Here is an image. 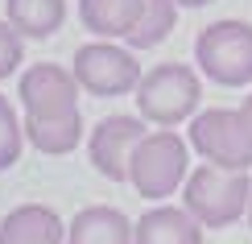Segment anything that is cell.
I'll list each match as a JSON object with an SVG mask.
<instances>
[{
  "label": "cell",
  "instance_id": "obj_1",
  "mask_svg": "<svg viewBox=\"0 0 252 244\" xmlns=\"http://www.w3.org/2000/svg\"><path fill=\"white\" fill-rule=\"evenodd\" d=\"M203 70L186 67V62H161V67L145 70L136 83L132 100L136 112L157 129H174L182 120H194L198 100H203Z\"/></svg>",
  "mask_w": 252,
  "mask_h": 244
},
{
  "label": "cell",
  "instance_id": "obj_2",
  "mask_svg": "<svg viewBox=\"0 0 252 244\" xmlns=\"http://www.w3.org/2000/svg\"><path fill=\"white\" fill-rule=\"evenodd\" d=\"M186 211L203 228H227L252 207V178L248 170H223L215 162H203L186 178Z\"/></svg>",
  "mask_w": 252,
  "mask_h": 244
},
{
  "label": "cell",
  "instance_id": "obj_3",
  "mask_svg": "<svg viewBox=\"0 0 252 244\" xmlns=\"http://www.w3.org/2000/svg\"><path fill=\"white\" fill-rule=\"evenodd\" d=\"M190 178V141H182L174 129H153L136 141L128 162V182L145 199H170Z\"/></svg>",
  "mask_w": 252,
  "mask_h": 244
},
{
  "label": "cell",
  "instance_id": "obj_4",
  "mask_svg": "<svg viewBox=\"0 0 252 244\" xmlns=\"http://www.w3.org/2000/svg\"><path fill=\"white\" fill-rule=\"evenodd\" d=\"M194 62L219 87L252 83V25L248 21H215L194 37Z\"/></svg>",
  "mask_w": 252,
  "mask_h": 244
},
{
  "label": "cell",
  "instance_id": "obj_5",
  "mask_svg": "<svg viewBox=\"0 0 252 244\" xmlns=\"http://www.w3.org/2000/svg\"><path fill=\"white\" fill-rule=\"evenodd\" d=\"M70 70L83 83L87 95H99V100H112V95H128L141 83V62H136L132 46H116V41L99 37L87 41V46L75 50L70 58Z\"/></svg>",
  "mask_w": 252,
  "mask_h": 244
},
{
  "label": "cell",
  "instance_id": "obj_6",
  "mask_svg": "<svg viewBox=\"0 0 252 244\" xmlns=\"http://www.w3.org/2000/svg\"><path fill=\"white\" fill-rule=\"evenodd\" d=\"M190 149L223 170H252V133L240 108H207L190 120Z\"/></svg>",
  "mask_w": 252,
  "mask_h": 244
},
{
  "label": "cell",
  "instance_id": "obj_7",
  "mask_svg": "<svg viewBox=\"0 0 252 244\" xmlns=\"http://www.w3.org/2000/svg\"><path fill=\"white\" fill-rule=\"evenodd\" d=\"M145 116H103V120L91 129L87 137V153H91V166H95L99 178L108 182H128V162H132V149L145 133Z\"/></svg>",
  "mask_w": 252,
  "mask_h": 244
},
{
  "label": "cell",
  "instance_id": "obj_8",
  "mask_svg": "<svg viewBox=\"0 0 252 244\" xmlns=\"http://www.w3.org/2000/svg\"><path fill=\"white\" fill-rule=\"evenodd\" d=\"M79 91H83V83L75 79V70L58 67V62H33L29 70H21V83H17L21 108L33 116L79 112Z\"/></svg>",
  "mask_w": 252,
  "mask_h": 244
},
{
  "label": "cell",
  "instance_id": "obj_9",
  "mask_svg": "<svg viewBox=\"0 0 252 244\" xmlns=\"http://www.w3.org/2000/svg\"><path fill=\"white\" fill-rule=\"evenodd\" d=\"M0 244H66V224L54 207L21 203L0 219Z\"/></svg>",
  "mask_w": 252,
  "mask_h": 244
},
{
  "label": "cell",
  "instance_id": "obj_10",
  "mask_svg": "<svg viewBox=\"0 0 252 244\" xmlns=\"http://www.w3.org/2000/svg\"><path fill=\"white\" fill-rule=\"evenodd\" d=\"M136 224L116 207H83L66 224V244H132Z\"/></svg>",
  "mask_w": 252,
  "mask_h": 244
},
{
  "label": "cell",
  "instance_id": "obj_11",
  "mask_svg": "<svg viewBox=\"0 0 252 244\" xmlns=\"http://www.w3.org/2000/svg\"><path fill=\"white\" fill-rule=\"evenodd\" d=\"M132 244H203V224L186 207H153L136 219Z\"/></svg>",
  "mask_w": 252,
  "mask_h": 244
},
{
  "label": "cell",
  "instance_id": "obj_12",
  "mask_svg": "<svg viewBox=\"0 0 252 244\" xmlns=\"http://www.w3.org/2000/svg\"><path fill=\"white\" fill-rule=\"evenodd\" d=\"M145 4L149 0H79V21L87 34L116 41V37H128L136 29Z\"/></svg>",
  "mask_w": 252,
  "mask_h": 244
},
{
  "label": "cell",
  "instance_id": "obj_13",
  "mask_svg": "<svg viewBox=\"0 0 252 244\" xmlns=\"http://www.w3.org/2000/svg\"><path fill=\"white\" fill-rule=\"evenodd\" d=\"M25 141L46 157L75 153V145L83 141V112H62V116L25 112Z\"/></svg>",
  "mask_w": 252,
  "mask_h": 244
},
{
  "label": "cell",
  "instance_id": "obj_14",
  "mask_svg": "<svg viewBox=\"0 0 252 244\" xmlns=\"http://www.w3.org/2000/svg\"><path fill=\"white\" fill-rule=\"evenodd\" d=\"M4 17L13 21L25 37H54L66 21V0H4Z\"/></svg>",
  "mask_w": 252,
  "mask_h": 244
},
{
  "label": "cell",
  "instance_id": "obj_15",
  "mask_svg": "<svg viewBox=\"0 0 252 244\" xmlns=\"http://www.w3.org/2000/svg\"><path fill=\"white\" fill-rule=\"evenodd\" d=\"M178 0H149L145 4V13H141V21H136V29L124 41H128L132 50H153V46H161L165 37L178 29Z\"/></svg>",
  "mask_w": 252,
  "mask_h": 244
},
{
  "label": "cell",
  "instance_id": "obj_16",
  "mask_svg": "<svg viewBox=\"0 0 252 244\" xmlns=\"http://www.w3.org/2000/svg\"><path fill=\"white\" fill-rule=\"evenodd\" d=\"M21 145H25V120L8 104V95H0V170H13L21 162Z\"/></svg>",
  "mask_w": 252,
  "mask_h": 244
},
{
  "label": "cell",
  "instance_id": "obj_17",
  "mask_svg": "<svg viewBox=\"0 0 252 244\" xmlns=\"http://www.w3.org/2000/svg\"><path fill=\"white\" fill-rule=\"evenodd\" d=\"M25 62V34L13 25V21H0V79H8L13 70H21Z\"/></svg>",
  "mask_w": 252,
  "mask_h": 244
},
{
  "label": "cell",
  "instance_id": "obj_18",
  "mask_svg": "<svg viewBox=\"0 0 252 244\" xmlns=\"http://www.w3.org/2000/svg\"><path fill=\"white\" fill-rule=\"evenodd\" d=\"M240 116H244V124H248V133H252V95L240 104Z\"/></svg>",
  "mask_w": 252,
  "mask_h": 244
},
{
  "label": "cell",
  "instance_id": "obj_19",
  "mask_svg": "<svg viewBox=\"0 0 252 244\" xmlns=\"http://www.w3.org/2000/svg\"><path fill=\"white\" fill-rule=\"evenodd\" d=\"M182 8H203V4H211V0H178Z\"/></svg>",
  "mask_w": 252,
  "mask_h": 244
},
{
  "label": "cell",
  "instance_id": "obj_20",
  "mask_svg": "<svg viewBox=\"0 0 252 244\" xmlns=\"http://www.w3.org/2000/svg\"><path fill=\"white\" fill-rule=\"evenodd\" d=\"M248 224H252V207H248Z\"/></svg>",
  "mask_w": 252,
  "mask_h": 244
}]
</instances>
